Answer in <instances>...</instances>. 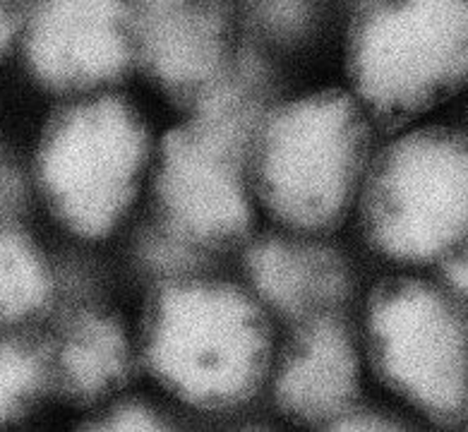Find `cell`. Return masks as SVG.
Instances as JSON below:
<instances>
[{
	"mask_svg": "<svg viewBox=\"0 0 468 432\" xmlns=\"http://www.w3.org/2000/svg\"><path fill=\"white\" fill-rule=\"evenodd\" d=\"M22 7L25 0H0V58L13 46L22 26Z\"/></svg>",
	"mask_w": 468,
	"mask_h": 432,
	"instance_id": "21",
	"label": "cell"
},
{
	"mask_svg": "<svg viewBox=\"0 0 468 432\" xmlns=\"http://www.w3.org/2000/svg\"><path fill=\"white\" fill-rule=\"evenodd\" d=\"M351 91L322 90L264 118L252 174L264 209L293 231L339 227L367 171L370 125Z\"/></svg>",
	"mask_w": 468,
	"mask_h": 432,
	"instance_id": "2",
	"label": "cell"
},
{
	"mask_svg": "<svg viewBox=\"0 0 468 432\" xmlns=\"http://www.w3.org/2000/svg\"><path fill=\"white\" fill-rule=\"evenodd\" d=\"M29 70L46 90L90 94L135 65L133 0H39L25 32Z\"/></svg>",
	"mask_w": 468,
	"mask_h": 432,
	"instance_id": "8",
	"label": "cell"
},
{
	"mask_svg": "<svg viewBox=\"0 0 468 432\" xmlns=\"http://www.w3.org/2000/svg\"><path fill=\"white\" fill-rule=\"evenodd\" d=\"M142 351L152 377L176 399L229 408L262 387L271 334L262 308L240 289L180 279L149 300Z\"/></svg>",
	"mask_w": 468,
	"mask_h": 432,
	"instance_id": "1",
	"label": "cell"
},
{
	"mask_svg": "<svg viewBox=\"0 0 468 432\" xmlns=\"http://www.w3.org/2000/svg\"><path fill=\"white\" fill-rule=\"evenodd\" d=\"M252 13L274 37H295L310 22L313 0H248Z\"/></svg>",
	"mask_w": 468,
	"mask_h": 432,
	"instance_id": "16",
	"label": "cell"
},
{
	"mask_svg": "<svg viewBox=\"0 0 468 432\" xmlns=\"http://www.w3.org/2000/svg\"><path fill=\"white\" fill-rule=\"evenodd\" d=\"M149 162L144 121L125 99L91 97L46 123L37 181L53 216L78 238H106L135 202Z\"/></svg>",
	"mask_w": 468,
	"mask_h": 432,
	"instance_id": "5",
	"label": "cell"
},
{
	"mask_svg": "<svg viewBox=\"0 0 468 432\" xmlns=\"http://www.w3.org/2000/svg\"><path fill=\"white\" fill-rule=\"evenodd\" d=\"M437 265H440V274H442L444 290L468 320V238L459 243Z\"/></svg>",
	"mask_w": 468,
	"mask_h": 432,
	"instance_id": "17",
	"label": "cell"
},
{
	"mask_svg": "<svg viewBox=\"0 0 468 432\" xmlns=\"http://www.w3.org/2000/svg\"><path fill=\"white\" fill-rule=\"evenodd\" d=\"M360 361L344 324L329 315L298 322L276 368V404L305 423H334L356 406Z\"/></svg>",
	"mask_w": 468,
	"mask_h": 432,
	"instance_id": "10",
	"label": "cell"
},
{
	"mask_svg": "<svg viewBox=\"0 0 468 432\" xmlns=\"http://www.w3.org/2000/svg\"><path fill=\"white\" fill-rule=\"evenodd\" d=\"M22 205V181L7 156L0 152V227H10Z\"/></svg>",
	"mask_w": 468,
	"mask_h": 432,
	"instance_id": "19",
	"label": "cell"
},
{
	"mask_svg": "<svg viewBox=\"0 0 468 432\" xmlns=\"http://www.w3.org/2000/svg\"><path fill=\"white\" fill-rule=\"evenodd\" d=\"M360 214L370 246L397 265H435L468 238V135L428 125L367 166Z\"/></svg>",
	"mask_w": 468,
	"mask_h": 432,
	"instance_id": "4",
	"label": "cell"
},
{
	"mask_svg": "<svg viewBox=\"0 0 468 432\" xmlns=\"http://www.w3.org/2000/svg\"><path fill=\"white\" fill-rule=\"evenodd\" d=\"M51 296V277L39 250L10 227H0V324L20 322Z\"/></svg>",
	"mask_w": 468,
	"mask_h": 432,
	"instance_id": "13",
	"label": "cell"
},
{
	"mask_svg": "<svg viewBox=\"0 0 468 432\" xmlns=\"http://www.w3.org/2000/svg\"><path fill=\"white\" fill-rule=\"evenodd\" d=\"M91 430H121V432H149V430H166L161 418H156L154 413L144 406H116L109 416L99 418Z\"/></svg>",
	"mask_w": 468,
	"mask_h": 432,
	"instance_id": "18",
	"label": "cell"
},
{
	"mask_svg": "<svg viewBox=\"0 0 468 432\" xmlns=\"http://www.w3.org/2000/svg\"><path fill=\"white\" fill-rule=\"evenodd\" d=\"M128 373V336L113 317L99 312L75 317L60 334L56 353L51 355V377L80 404L106 399L122 387Z\"/></svg>",
	"mask_w": 468,
	"mask_h": 432,
	"instance_id": "12",
	"label": "cell"
},
{
	"mask_svg": "<svg viewBox=\"0 0 468 432\" xmlns=\"http://www.w3.org/2000/svg\"><path fill=\"white\" fill-rule=\"evenodd\" d=\"M463 426H466V427H468V420H466V423H463Z\"/></svg>",
	"mask_w": 468,
	"mask_h": 432,
	"instance_id": "22",
	"label": "cell"
},
{
	"mask_svg": "<svg viewBox=\"0 0 468 432\" xmlns=\"http://www.w3.org/2000/svg\"><path fill=\"white\" fill-rule=\"evenodd\" d=\"M135 63L168 97L193 103L236 51L226 0H133Z\"/></svg>",
	"mask_w": 468,
	"mask_h": 432,
	"instance_id": "9",
	"label": "cell"
},
{
	"mask_svg": "<svg viewBox=\"0 0 468 432\" xmlns=\"http://www.w3.org/2000/svg\"><path fill=\"white\" fill-rule=\"evenodd\" d=\"M51 380V355L17 336H0V426L34 406Z\"/></svg>",
	"mask_w": 468,
	"mask_h": 432,
	"instance_id": "14",
	"label": "cell"
},
{
	"mask_svg": "<svg viewBox=\"0 0 468 432\" xmlns=\"http://www.w3.org/2000/svg\"><path fill=\"white\" fill-rule=\"evenodd\" d=\"M245 162V152L193 121L166 132L154 175L164 227L199 250L238 243L252 219Z\"/></svg>",
	"mask_w": 468,
	"mask_h": 432,
	"instance_id": "7",
	"label": "cell"
},
{
	"mask_svg": "<svg viewBox=\"0 0 468 432\" xmlns=\"http://www.w3.org/2000/svg\"><path fill=\"white\" fill-rule=\"evenodd\" d=\"M257 296L295 324L329 315L348 296V271L329 248L289 238H264L248 252Z\"/></svg>",
	"mask_w": 468,
	"mask_h": 432,
	"instance_id": "11",
	"label": "cell"
},
{
	"mask_svg": "<svg viewBox=\"0 0 468 432\" xmlns=\"http://www.w3.org/2000/svg\"><path fill=\"white\" fill-rule=\"evenodd\" d=\"M351 94L399 132L468 87V0H378L348 37Z\"/></svg>",
	"mask_w": 468,
	"mask_h": 432,
	"instance_id": "3",
	"label": "cell"
},
{
	"mask_svg": "<svg viewBox=\"0 0 468 432\" xmlns=\"http://www.w3.org/2000/svg\"><path fill=\"white\" fill-rule=\"evenodd\" d=\"M329 427L334 430H404V426L394 418H387V416H379V413H366V411H356V406L351 411H346L344 416L329 423Z\"/></svg>",
	"mask_w": 468,
	"mask_h": 432,
	"instance_id": "20",
	"label": "cell"
},
{
	"mask_svg": "<svg viewBox=\"0 0 468 432\" xmlns=\"http://www.w3.org/2000/svg\"><path fill=\"white\" fill-rule=\"evenodd\" d=\"M367 351L389 392L437 426L468 420V320L444 289L391 277L367 300Z\"/></svg>",
	"mask_w": 468,
	"mask_h": 432,
	"instance_id": "6",
	"label": "cell"
},
{
	"mask_svg": "<svg viewBox=\"0 0 468 432\" xmlns=\"http://www.w3.org/2000/svg\"><path fill=\"white\" fill-rule=\"evenodd\" d=\"M197 246L180 238L178 233L171 228L161 227L159 231L152 233L144 243V259L149 267L156 271H168V274H186L197 265Z\"/></svg>",
	"mask_w": 468,
	"mask_h": 432,
	"instance_id": "15",
	"label": "cell"
}]
</instances>
